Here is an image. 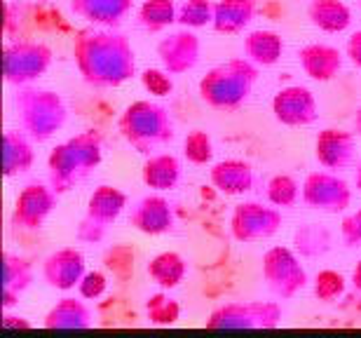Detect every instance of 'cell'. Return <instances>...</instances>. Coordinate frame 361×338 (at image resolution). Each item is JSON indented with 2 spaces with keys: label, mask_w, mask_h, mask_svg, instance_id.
<instances>
[{
  "label": "cell",
  "mask_w": 361,
  "mask_h": 338,
  "mask_svg": "<svg viewBox=\"0 0 361 338\" xmlns=\"http://www.w3.org/2000/svg\"><path fill=\"white\" fill-rule=\"evenodd\" d=\"M78 73L94 90H113L136 76L132 40L115 28H82L73 38Z\"/></svg>",
  "instance_id": "obj_1"
},
{
  "label": "cell",
  "mask_w": 361,
  "mask_h": 338,
  "mask_svg": "<svg viewBox=\"0 0 361 338\" xmlns=\"http://www.w3.org/2000/svg\"><path fill=\"white\" fill-rule=\"evenodd\" d=\"M101 160H104V134L99 129H85L49 150L47 181L59 195H63L87 181L99 169Z\"/></svg>",
  "instance_id": "obj_2"
},
{
  "label": "cell",
  "mask_w": 361,
  "mask_h": 338,
  "mask_svg": "<svg viewBox=\"0 0 361 338\" xmlns=\"http://www.w3.org/2000/svg\"><path fill=\"white\" fill-rule=\"evenodd\" d=\"M258 68L247 56H235L209 68L200 80V99L214 111H237L254 95Z\"/></svg>",
  "instance_id": "obj_3"
},
{
  "label": "cell",
  "mask_w": 361,
  "mask_h": 338,
  "mask_svg": "<svg viewBox=\"0 0 361 338\" xmlns=\"http://www.w3.org/2000/svg\"><path fill=\"white\" fill-rule=\"evenodd\" d=\"M118 132L136 153L148 157L174 141L176 125L169 109H164L162 104L139 99L120 113Z\"/></svg>",
  "instance_id": "obj_4"
},
{
  "label": "cell",
  "mask_w": 361,
  "mask_h": 338,
  "mask_svg": "<svg viewBox=\"0 0 361 338\" xmlns=\"http://www.w3.org/2000/svg\"><path fill=\"white\" fill-rule=\"evenodd\" d=\"M14 113H17L19 127L35 143L49 141L68 122V106L61 95L47 87H31V85L17 87Z\"/></svg>",
  "instance_id": "obj_5"
},
{
  "label": "cell",
  "mask_w": 361,
  "mask_h": 338,
  "mask_svg": "<svg viewBox=\"0 0 361 338\" xmlns=\"http://www.w3.org/2000/svg\"><path fill=\"white\" fill-rule=\"evenodd\" d=\"M284 320V308L277 301H235L214 308L207 320V329L212 332H268L277 329Z\"/></svg>",
  "instance_id": "obj_6"
},
{
  "label": "cell",
  "mask_w": 361,
  "mask_h": 338,
  "mask_svg": "<svg viewBox=\"0 0 361 338\" xmlns=\"http://www.w3.org/2000/svg\"><path fill=\"white\" fill-rule=\"evenodd\" d=\"M127 193L115 188V186H99L94 188V193L87 200V207H85V214L80 219V226H78L75 237L80 242L87 244H97L108 235V230L115 226V221L122 217V212L127 210Z\"/></svg>",
  "instance_id": "obj_7"
},
{
  "label": "cell",
  "mask_w": 361,
  "mask_h": 338,
  "mask_svg": "<svg viewBox=\"0 0 361 338\" xmlns=\"http://www.w3.org/2000/svg\"><path fill=\"white\" fill-rule=\"evenodd\" d=\"M54 61L52 47L38 40H17L10 42L3 52V73L5 83L12 87H26L40 80Z\"/></svg>",
  "instance_id": "obj_8"
},
{
  "label": "cell",
  "mask_w": 361,
  "mask_h": 338,
  "mask_svg": "<svg viewBox=\"0 0 361 338\" xmlns=\"http://www.w3.org/2000/svg\"><path fill=\"white\" fill-rule=\"evenodd\" d=\"M263 279L268 282L272 296L288 301L310 284L307 270L300 258L288 247H272L263 254Z\"/></svg>",
  "instance_id": "obj_9"
},
{
  "label": "cell",
  "mask_w": 361,
  "mask_h": 338,
  "mask_svg": "<svg viewBox=\"0 0 361 338\" xmlns=\"http://www.w3.org/2000/svg\"><path fill=\"white\" fill-rule=\"evenodd\" d=\"M56 207H59V193L52 188V183H28L14 200L10 224L17 233H38L40 228H45Z\"/></svg>",
  "instance_id": "obj_10"
},
{
  "label": "cell",
  "mask_w": 361,
  "mask_h": 338,
  "mask_svg": "<svg viewBox=\"0 0 361 338\" xmlns=\"http://www.w3.org/2000/svg\"><path fill=\"white\" fill-rule=\"evenodd\" d=\"M284 226L279 207L261 203H240L230 214V235L242 244H258L274 237Z\"/></svg>",
  "instance_id": "obj_11"
},
{
  "label": "cell",
  "mask_w": 361,
  "mask_h": 338,
  "mask_svg": "<svg viewBox=\"0 0 361 338\" xmlns=\"http://www.w3.org/2000/svg\"><path fill=\"white\" fill-rule=\"evenodd\" d=\"M302 203L324 214H343L352 205V188L338 171H310L302 181Z\"/></svg>",
  "instance_id": "obj_12"
},
{
  "label": "cell",
  "mask_w": 361,
  "mask_h": 338,
  "mask_svg": "<svg viewBox=\"0 0 361 338\" xmlns=\"http://www.w3.org/2000/svg\"><path fill=\"white\" fill-rule=\"evenodd\" d=\"M272 115L284 127H310L319 118V104L312 90L288 85L272 97Z\"/></svg>",
  "instance_id": "obj_13"
},
{
  "label": "cell",
  "mask_w": 361,
  "mask_h": 338,
  "mask_svg": "<svg viewBox=\"0 0 361 338\" xmlns=\"http://www.w3.org/2000/svg\"><path fill=\"white\" fill-rule=\"evenodd\" d=\"M157 59H160L162 68L171 76H183L200 64L202 56V42L200 35L192 28H180L157 42L155 47Z\"/></svg>",
  "instance_id": "obj_14"
},
{
  "label": "cell",
  "mask_w": 361,
  "mask_h": 338,
  "mask_svg": "<svg viewBox=\"0 0 361 338\" xmlns=\"http://www.w3.org/2000/svg\"><path fill=\"white\" fill-rule=\"evenodd\" d=\"M129 226L134 230H139L143 235H169L174 233L176 228V214L174 207L162 193H150V195H143L141 200H136L129 210Z\"/></svg>",
  "instance_id": "obj_15"
},
{
  "label": "cell",
  "mask_w": 361,
  "mask_h": 338,
  "mask_svg": "<svg viewBox=\"0 0 361 338\" xmlns=\"http://www.w3.org/2000/svg\"><path fill=\"white\" fill-rule=\"evenodd\" d=\"M314 157L324 169L331 171L357 167V134L338 127L322 129L314 139Z\"/></svg>",
  "instance_id": "obj_16"
},
{
  "label": "cell",
  "mask_w": 361,
  "mask_h": 338,
  "mask_svg": "<svg viewBox=\"0 0 361 338\" xmlns=\"http://www.w3.org/2000/svg\"><path fill=\"white\" fill-rule=\"evenodd\" d=\"M87 272V263L80 249L63 247L52 251L45 261H42V279L49 289L56 291H71L80 284V279Z\"/></svg>",
  "instance_id": "obj_17"
},
{
  "label": "cell",
  "mask_w": 361,
  "mask_h": 338,
  "mask_svg": "<svg viewBox=\"0 0 361 338\" xmlns=\"http://www.w3.org/2000/svg\"><path fill=\"white\" fill-rule=\"evenodd\" d=\"M298 64L307 78L317 83H331L343 71V52L334 45L310 42L298 49Z\"/></svg>",
  "instance_id": "obj_18"
},
{
  "label": "cell",
  "mask_w": 361,
  "mask_h": 338,
  "mask_svg": "<svg viewBox=\"0 0 361 338\" xmlns=\"http://www.w3.org/2000/svg\"><path fill=\"white\" fill-rule=\"evenodd\" d=\"M134 0H68V10L94 26L118 28L129 17Z\"/></svg>",
  "instance_id": "obj_19"
},
{
  "label": "cell",
  "mask_w": 361,
  "mask_h": 338,
  "mask_svg": "<svg viewBox=\"0 0 361 338\" xmlns=\"http://www.w3.org/2000/svg\"><path fill=\"white\" fill-rule=\"evenodd\" d=\"M35 282L33 263L26 256L3 251V308L10 310L12 306L19 303V298L31 289Z\"/></svg>",
  "instance_id": "obj_20"
},
{
  "label": "cell",
  "mask_w": 361,
  "mask_h": 338,
  "mask_svg": "<svg viewBox=\"0 0 361 338\" xmlns=\"http://www.w3.org/2000/svg\"><path fill=\"white\" fill-rule=\"evenodd\" d=\"M209 181L223 195H244L254 188V167L240 157H228L209 169Z\"/></svg>",
  "instance_id": "obj_21"
},
{
  "label": "cell",
  "mask_w": 361,
  "mask_h": 338,
  "mask_svg": "<svg viewBox=\"0 0 361 338\" xmlns=\"http://www.w3.org/2000/svg\"><path fill=\"white\" fill-rule=\"evenodd\" d=\"M33 139L24 129H7L3 134V174L5 179L21 176L26 171H31L35 162V150Z\"/></svg>",
  "instance_id": "obj_22"
},
{
  "label": "cell",
  "mask_w": 361,
  "mask_h": 338,
  "mask_svg": "<svg viewBox=\"0 0 361 338\" xmlns=\"http://www.w3.org/2000/svg\"><path fill=\"white\" fill-rule=\"evenodd\" d=\"M258 14L256 0H216V14L212 28L221 35L244 33Z\"/></svg>",
  "instance_id": "obj_23"
},
{
  "label": "cell",
  "mask_w": 361,
  "mask_h": 338,
  "mask_svg": "<svg viewBox=\"0 0 361 338\" xmlns=\"http://www.w3.org/2000/svg\"><path fill=\"white\" fill-rule=\"evenodd\" d=\"M42 327L59 329V332H63V329H90L94 327V313L90 310V306L85 301L63 296L42 318Z\"/></svg>",
  "instance_id": "obj_24"
},
{
  "label": "cell",
  "mask_w": 361,
  "mask_h": 338,
  "mask_svg": "<svg viewBox=\"0 0 361 338\" xmlns=\"http://www.w3.org/2000/svg\"><path fill=\"white\" fill-rule=\"evenodd\" d=\"M141 181L146 188L167 193L180 181V160L171 153H153L146 157L141 169Z\"/></svg>",
  "instance_id": "obj_25"
},
{
  "label": "cell",
  "mask_w": 361,
  "mask_h": 338,
  "mask_svg": "<svg viewBox=\"0 0 361 338\" xmlns=\"http://www.w3.org/2000/svg\"><path fill=\"white\" fill-rule=\"evenodd\" d=\"M307 19L324 33H343L352 24V10L343 0H310Z\"/></svg>",
  "instance_id": "obj_26"
},
{
  "label": "cell",
  "mask_w": 361,
  "mask_h": 338,
  "mask_svg": "<svg viewBox=\"0 0 361 338\" xmlns=\"http://www.w3.org/2000/svg\"><path fill=\"white\" fill-rule=\"evenodd\" d=\"M281 54H284V38L277 31L258 28V31H251L244 38V56L249 61H254L256 66H274L281 59Z\"/></svg>",
  "instance_id": "obj_27"
},
{
  "label": "cell",
  "mask_w": 361,
  "mask_h": 338,
  "mask_svg": "<svg viewBox=\"0 0 361 338\" xmlns=\"http://www.w3.org/2000/svg\"><path fill=\"white\" fill-rule=\"evenodd\" d=\"M188 275V261L178 251H162L148 261V277L162 289H176Z\"/></svg>",
  "instance_id": "obj_28"
},
{
  "label": "cell",
  "mask_w": 361,
  "mask_h": 338,
  "mask_svg": "<svg viewBox=\"0 0 361 338\" xmlns=\"http://www.w3.org/2000/svg\"><path fill=\"white\" fill-rule=\"evenodd\" d=\"M139 26L148 33H160L178 21L176 0H143L139 7Z\"/></svg>",
  "instance_id": "obj_29"
},
{
  "label": "cell",
  "mask_w": 361,
  "mask_h": 338,
  "mask_svg": "<svg viewBox=\"0 0 361 338\" xmlns=\"http://www.w3.org/2000/svg\"><path fill=\"white\" fill-rule=\"evenodd\" d=\"M146 318L150 325L171 327L180 320V303L174 296H169L167 289L157 291L153 296H148L146 301Z\"/></svg>",
  "instance_id": "obj_30"
},
{
  "label": "cell",
  "mask_w": 361,
  "mask_h": 338,
  "mask_svg": "<svg viewBox=\"0 0 361 338\" xmlns=\"http://www.w3.org/2000/svg\"><path fill=\"white\" fill-rule=\"evenodd\" d=\"M268 203L281 210H291L302 200V186L288 174H274L268 181Z\"/></svg>",
  "instance_id": "obj_31"
},
{
  "label": "cell",
  "mask_w": 361,
  "mask_h": 338,
  "mask_svg": "<svg viewBox=\"0 0 361 338\" xmlns=\"http://www.w3.org/2000/svg\"><path fill=\"white\" fill-rule=\"evenodd\" d=\"M295 247H298V254L305 258L322 256L331 249V233L317 224H307L295 230Z\"/></svg>",
  "instance_id": "obj_32"
},
{
  "label": "cell",
  "mask_w": 361,
  "mask_h": 338,
  "mask_svg": "<svg viewBox=\"0 0 361 338\" xmlns=\"http://www.w3.org/2000/svg\"><path fill=\"white\" fill-rule=\"evenodd\" d=\"M345 289H348V279H345L343 272L326 268L314 275L312 294L319 303H336V301H341L345 296Z\"/></svg>",
  "instance_id": "obj_33"
},
{
  "label": "cell",
  "mask_w": 361,
  "mask_h": 338,
  "mask_svg": "<svg viewBox=\"0 0 361 338\" xmlns=\"http://www.w3.org/2000/svg\"><path fill=\"white\" fill-rule=\"evenodd\" d=\"M216 0H185L178 7V21L183 28H204L214 24Z\"/></svg>",
  "instance_id": "obj_34"
},
{
  "label": "cell",
  "mask_w": 361,
  "mask_h": 338,
  "mask_svg": "<svg viewBox=\"0 0 361 338\" xmlns=\"http://www.w3.org/2000/svg\"><path fill=\"white\" fill-rule=\"evenodd\" d=\"M183 155L190 164H209L214 160V141L204 129H192L183 139Z\"/></svg>",
  "instance_id": "obj_35"
},
{
  "label": "cell",
  "mask_w": 361,
  "mask_h": 338,
  "mask_svg": "<svg viewBox=\"0 0 361 338\" xmlns=\"http://www.w3.org/2000/svg\"><path fill=\"white\" fill-rule=\"evenodd\" d=\"M141 85L153 97H169L171 90H174V80H171V73H167L164 68H148V71H143Z\"/></svg>",
  "instance_id": "obj_36"
},
{
  "label": "cell",
  "mask_w": 361,
  "mask_h": 338,
  "mask_svg": "<svg viewBox=\"0 0 361 338\" xmlns=\"http://www.w3.org/2000/svg\"><path fill=\"white\" fill-rule=\"evenodd\" d=\"M106 289H108V279H106L104 272H99V270L85 272V277L80 279V284H78V291H80V296L87 298V301L101 298L106 294Z\"/></svg>",
  "instance_id": "obj_37"
},
{
  "label": "cell",
  "mask_w": 361,
  "mask_h": 338,
  "mask_svg": "<svg viewBox=\"0 0 361 338\" xmlns=\"http://www.w3.org/2000/svg\"><path fill=\"white\" fill-rule=\"evenodd\" d=\"M341 237H343V244L348 249H361V210L352 212L350 217L343 219Z\"/></svg>",
  "instance_id": "obj_38"
},
{
  "label": "cell",
  "mask_w": 361,
  "mask_h": 338,
  "mask_svg": "<svg viewBox=\"0 0 361 338\" xmlns=\"http://www.w3.org/2000/svg\"><path fill=\"white\" fill-rule=\"evenodd\" d=\"M345 52H348V59L361 71V31H355L350 35L348 45H345Z\"/></svg>",
  "instance_id": "obj_39"
},
{
  "label": "cell",
  "mask_w": 361,
  "mask_h": 338,
  "mask_svg": "<svg viewBox=\"0 0 361 338\" xmlns=\"http://www.w3.org/2000/svg\"><path fill=\"white\" fill-rule=\"evenodd\" d=\"M0 325H3L5 329H31V322H28L26 318H21V315H10V313L3 315Z\"/></svg>",
  "instance_id": "obj_40"
},
{
  "label": "cell",
  "mask_w": 361,
  "mask_h": 338,
  "mask_svg": "<svg viewBox=\"0 0 361 338\" xmlns=\"http://www.w3.org/2000/svg\"><path fill=\"white\" fill-rule=\"evenodd\" d=\"M352 286H355L357 294H361V258L357 261L355 270H352Z\"/></svg>",
  "instance_id": "obj_41"
},
{
  "label": "cell",
  "mask_w": 361,
  "mask_h": 338,
  "mask_svg": "<svg viewBox=\"0 0 361 338\" xmlns=\"http://www.w3.org/2000/svg\"><path fill=\"white\" fill-rule=\"evenodd\" d=\"M352 125H355V134L361 136V106H359L357 113H355V120H352Z\"/></svg>",
  "instance_id": "obj_42"
},
{
  "label": "cell",
  "mask_w": 361,
  "mask_h": 338,
  "mask_svg": "<svg viewBox=\"0 0 361 338\" xmlns=\"http://www.w3.org/2000/svg\"><path fill=\"white\" fill-rule=\"evenodd\" d=\"M355 186H357V191L361 193V160L357 162V169H355Z\"/></svg>",
  "instance_id": "obj_43"
}]
</instances>
